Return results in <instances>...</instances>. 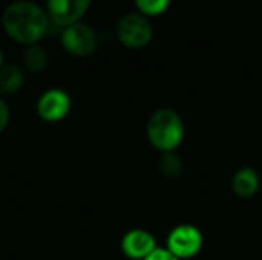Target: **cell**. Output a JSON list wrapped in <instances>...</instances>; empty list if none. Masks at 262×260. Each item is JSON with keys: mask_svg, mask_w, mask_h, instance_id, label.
Masks as SVG:
<instances>
[{"mask_svg": "<svg viewBox=\"0 0 262 260\" xmlns=\"http://www.w3.org/2000/svg\"><path fill=\"white\" fill-rule=\"evenodd\" d=\"M144 260H180L178 257H175L169 250H161L157 248L152 254H149Z\"/></svg>", "mask_w": 262, "mask_h": 260, "instance_id": "cell-14", "label": "cell"}, {"mask_svg": "<svg viewBox=\"0 0 262 260\" xmlns=\"http://www.w3.org/2000/svg\"><path fill=\"white\" fill-rule=\"evenodd\" d=\"M48 14L38 5L32 2H15L5 9L2 23L12 40L25 44H35L48 31Z\"/></svg>", "mask_w": 262, "mask_h": 260, "instance_id": "cell-1", "label": "cell"}, {"mask_svg": "<svg viewBox=\"0 0 262 260\" xmlns=\"http://www.w3.org/2000/svg\"><path fill=\"white\" fill-rule=\"evenodd\" d=\"M25 83L23 70L15 64H5L0 67V92L14 93L21 89Z\"/></svg>", "mask_w": 262, "mask_h": 260, "instance_id": "cell-10", "label": "cell"}, {"mask_svg": "<svg viewBox=\"0 0 262 260\" xmlns=\"http://www.w3.org/2000/svg\"><path fill=\"white\" fill-rule=\"evenodd\" d=\"M121 250L129 259L144 260L157 250V241L146 230H130L121 241Z\"/></svg>", "mask_w": 262, "mask_h": 260, "instance_id": "cell-8", "label": "cell"}, {"mask_svg": "<svg viewBox=\"0 0 262 260\" xmlns=\"http://www.w3.org/2000/svg\"><path fill=\"white\" fill-rule=\"evenodd\" d=\"M9 124V109H8V104L0 100V133L8 127Z\"/></svg>", "mask_w": 262, "mask_h": 260, "instance_id": "cell-15", "label": "cell"}, {"mask_svg": "<svg viewBox=\"0 0 262 260\" xmlns=\"http://www.w3.org/2000/svg\"><path fill=\"white\" fill-rule=\"evenodd\" d=\"M21 61H23V66L26 70H29L32 74H38V72L45 70L48 66V54L41 46L29 44L23 52Z\"/></svg>", "mask_w": 262, "mask_h": 260, "instance_id": "cell-11", "label": "cell"}, {"mask_svg": "<svg viewBox=\"0 0 262 260\" xmlns=\"http://www.w3.org/2000/svg\"><path fill=\"white\" fill-rule=\"evenodd\" d=\"M170 0H135L138 9L147 15H158L164 12Z\"/></svg>", "mask_w": 262, "mask_h": 260, "instance_id": "cell-13", "label": "cell"}, {"mask_svg": "<svg viewBox=\"0 0 262 260\" xmlns=\"http://www.w3.org/2000/svg\"><path fill=\"white\" fill-rule=\"evenodd\" d=\"M152 25L140 14H127L120 18L117 25V35L120 41L132 49H140L152 40Z\"/></svg>", "mask_w": 262, "mask_h": 260, "instance_id": "cell-3", "label": "cell"}, {"mask_svg": "<svg viewBox=\"0 0 262 260\" xmlns=\"http://www.w3.org/2000/svg\"><path fill=\"white\" fill-rule=\"evenodd\" d=\"M61 44L69 54L75 57H86L95 51L97 35L88 25L74 23L66 26L61 32Z\"/></svg>", "mask_w": 262, "mask_h": 260, "instance_id": "cell-5", "label": "cell"}, {"mask_svg": "<svg viewBox=\"0 0 262 260\" xmlns=\"http://www.w3.org/2000/svg\"><path fill=\"white\" fill-rule=\"evenodd\" d=\"M89 5L91 0H48V17L54 23L66 28L78 23Z\"/></svg>", "mask_w": 262, "mask_h": 260, "instance_id": "cell-7", "label": "cell"}, {"mask_svg": "<svg viewBox=\"0 0 262 260\" xmlns=\"http://www.w3.org/2000/svg\"><path fill=\"white\" fill-rule=\"evenodd\" d=\"M147 138L154 147L163 152H173L184 138V123L172 109L154 112L147 121Z\"/></svg>", "mask_w": 262, "mask_h": 260, "instance_id": "cell-2", "label": "cell"}, {"mask_svg": "<svg viewBox=\"0 0 262 260\" xmlns=\"http://www.w3.org/2000/svg\"><path fill=\"white\" fill-rule=\"evenodd\" d=\"M232 188L235 195L239 198H252L259 188L258 173L250 167H244L238 170L232 179Z\"/></svg>", "mask_w": 262, "mask_h": 260, "instance_id": "cell-9", "label": "cell"}, {"mask_svg": "<svg viewBox=\"0 0 262 260\" xmlns=\"http://www.w3.org/2000/svg\"><path fill=\"white\" fill-rule=\"evenodd\" d=\"M203 247V234L193 225H180L173 228L167 238V250L178 259H189L200 253Z\"/></svg>", "mask_w": 262, "mask_h": 260, "instance_id": "cell-4", "label": "cell"}, {"mask_svg": "<svg viewBox=\"0 0 262 260\" xmlns=\"http://www.w3.org/2000/svg\"><path fill=\"white\" fill-rule=\"evenodd\" d=\"M3 66V52H2V49H0V67Z\"/></svg>", "mask_w": 262, "mask_h": 260, "instance_id": "cell-16", "label": "cell"}, {"mask_svg": "<svg viewBox=\"0 0 262 260\" xmlns=\"http://www.w3.org/2000/svg\"><path fill=\"white\" fill-rule=\"evenodd\" d=\"M71 110V98L61 89L46 90L37 103V113L48 123H57L68 116Z\"/></svg>", "mask_w": 262, "mask_h": 260, "instance_id": "cell-6", "label": "cell"}, {"mask_svg": "<svg viewBox=\"0 0 262 260\" xmlns=\"http://www.w3.org/2000/svg\"><path fill=\"white\" fill-rule=\"evenodd\" d=\"M160 170L167 179H177L183 173L181 158L173 152H164V156L160 161Z\"/></svg>", "mask_w": 262, "mask_h": 260, "instance_id": "cell-12", "label": "cell"}]
</instances>
